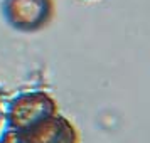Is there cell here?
I'll return each instance as SVG.
<instances>
[{
  "label": "cell",
  "instance_id": "6da1fadb",
  "mask_svg": "<svg viewBox=\"0 0 150 143\" xmlns=\"http://www.w3.org/2000/svg\"><path fill=\"white\" fill-rule=\"evenodd\" d=\"M57 113L56 101L44 91H29L14 98L7 109L8 128L24 131Z\"/></svg>",
  "mask_w": 150,
  "mask_h": 143
},
{
  "label": "cell",
  "instance_id": "7a4b0ae2",
  "mask_svg": "<svg viewBox=\"0 0 150 143\" xmlns=\"http://www.w3.org/2000/svg\"><path fill=\"white\" fill-rule=\"evenodd\" d=\"M2 15L8 25L19 32H37L47 25L54 15L52 0H4Z\"/></svg>",
  "mask_w": 150,
  "mask_h": 143
},
{
  "label": "cell",
  "instance_id": "3957f363",
  "mask_svg": "<svg viewBox=\"0 0 150 143\" xmlns=\"http://www.w3.org/2000/svg\"><path fill=\"white\" fill-rule=\"evenodd\" d=\"M15 133L19 143H78V133L73 123L57 113L29 130Z\"/></svg>",
  "mask_w": 150,
  "mask_h": 143
}]
</instances>
